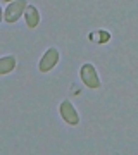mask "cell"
Here are the masks:
<instances>
[{
	"label": "cell",
	"mask_w": 138,
	"mask_h": 155,
	"mask_svg": "<svg viewBox=\"0 0 138 155\" xmlns=\"http://www.w3.org/2000/svg\"><path fill=\"white\" fill-rule=\"evenodd\" d=\"M79 78H81L83 84L90 90H99L100 86H102L99 72H97L93 64H90V62H86V64H83V66L79 67Z\"/></svg>",
	"instance_id": "obj_1"
},
{
	"label": "cell",
	"mask_w": 138,
	"mask_h": 155,
	"mask_svg": "<svg viewBox=\"0 0 138 155\" xmlns=\"http://www.w3.org/2000/svg\"><path fill=\"white\" fill-rule=\"evenodd\" d=\"M28 7L26 0H14L11 4H7L5 11H4V21L12 24V22H17L21 17H24V11Z\"/></svg>",
	"instance_id": "obj_2"
},
{
	"label": "cell",
	"mask_w": 138,
	"mask_h": 155,
	"mask_svg": "<svg viewBox=\"0 0 138 155\" xmlns=\"http://www.w3.org/2000/svg\"><path fill=\"white\" fill-rule=\"evenodd\" d=\"M59 59H61V52L55 48V47H50L43 55H42V59H40L38 71L43 72V74H45V72H50L55 66H57V64H59Z\"/></svg>",
	"instance_id": "obj_3"
},
{
	"label": "cell",
	"mask_w": 138,
	"mask_h": 155,
	"mask_svg": "<svg viewBox=\"0 0 138 155\" xmlns=\"http://www.w3.org/2000/svg\"><path fill=\"white\" fill-rule=\"evenodd\" d=\"M59 112H61L62 121L66 122V124H69V126H78L79 124V114H78L76 107L72 105V102H69V100L61 102Z\"/></svg>",
	"instance_id": "obj_4"
},
{
	"label": "cell",
	"mask_w": 138,
	"mask_h": 155,
	"mask_svg": "<svg viewBox=\"0 0 138 155\" xmlns=\"http://www.w3.org/2000/svg\"><path fill=\"white\" fill-rule=\"evenodd\" d=\"M24 21H26V26L29 29H35L40 24V12L35 5L26 7V11H24Z\"/></svg>",
	"instance_id": "obj_5"
},
{
	"label": "cell",
	"mask_w": 138,
	"mask_h": 155,
	"mask_svg": "<svg viewBox=\"0 0 138 155\" xmlns=\"http://www.w3.org/2000/svg\"><path fill=\"white\" fill-rule=\"evenodd\" d=\"M17 66V61L14 55H4L0 59V74L4 76V74H9L16 69Z\"/></svg>",
	"instance_id": "obj_6"
},
{
	"label": "cell",
	"mask_w": 138,
	"mask_h": 155,
	"mask_svg": "<svg viewBox=\"0 0 138 155\" xmlns=\"http://www.w3.org/2000/svg\"><path fill=\"white\" fill-rule=\"evenodd\" d=\"M4 2H5V4H11V2H14V0H4Z\"/></svg>",
	"instance_id": "obj_7"
}]
</instances>
